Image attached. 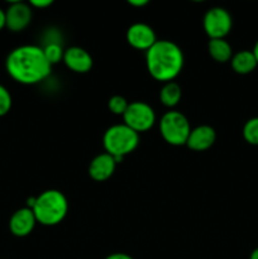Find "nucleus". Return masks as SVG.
I'll list each match as a JSON object with an SVG mask.
<instances>
[{"label":"nucleus","mask_w":258,"mask_h":259,"mask_svg":"<svg viewBox=\"0 0 258 259\" xmlns=\"http://www.w3.org/2000/svg\"><path fill=\"white\" fill-rule=\"evenodd\" d=\"M5 68L17 82L35 85L50 76L52 65L46 58L43 48L24 45L10 51L5 60Z\"/></svg>","instance_id":"1"},{"label":"nucleus","mask_w":258,"mask_h":259,"mask_svg":"<svg viewBox=\"0 0 258 259\" xmlns=\"http://www.w3.org/2000/svg\"><path fill=\"white\" fill-rule=\"evenodd\" d=\"M184 53L171 40H157L146 53L147 70L157 81L171 82L184 67Z\"/></svg>","instance_id":"2"},{"label":"nucleus","mask_w":258,"mask_h":259,"mask_svg":"<svg viewBox=\"0 0 258 259\" xmlns=\"http://www.w3.org/2000/svg\"><path fill=\"white\" fill-rule=\"evenodd\" d=\"M35 220L45 227H53L62 222L68 211V202L58 190H47L35 197L33 206Z\"/></svg>","instance_id":"3"},{"label":"nucleus","mask_w":258,"mask_h":259,"mask_svg":"<svg viewBox=\"0 0 258 259\" xmlns=\"http://www.w3.org/2000/svg\"><path fill=\"white\" fill-rule=\"evenodd\" d=\"M103 144L105 153L124 158L126 154L137 149L139 144V134L125 124H116L106 129L103 137Z\"/></svg>","instance_id":"4"},{"label":"nucleus","mask_w":258,"mask_h":259,"mask_svg":"<svg viewBox=\"0 0 258 259\" xmlns=\"http://www.w3.org/2000/svg\"><path fill=\"white\" fill-rule=\"evenodd\" d=\"M159 132L162 138L171 146H184L191 133V126L184 114L171 110L161 118Z\"/></svg>","instance_id":"5"},{"label":"nucleus","mask_w":258,"mask_h":259,"mask_svg":"<svg viewBox=\"0 0 258 259\" xmlns=\"http://www.w3.org/2000/svg\"><path fill=\"white\" fill-rule=\"evenodd\" d=\"M124 124L137 133L147 132L156 123V114L152 106L143 101L129 103L128 109L123 115Z\"/></svg>","instance_id":"6"},{"label":"nucleus","mask_w":258,"mask_h":259,"mask_svg":"<svg viewBox=\"0 0 258 259\" xmlns=\"http://www.w3.org/2000/svg\"><path fill=\"white\" fill-rule=\"evenodd\" d=\"M202 24L210 39H224L232 30L233 19L227 9L217 7L207 10Z\"/></svg>","instance_id":"7"},{"label":"nucleus","mask_w":258,"mask_h":259,"mask_svg":"<svg viewBox=\"0 0 258 259\" xmlns=\"http://www.w3.org/2000/svg\"><path fill=\"white\" fill-rule=\"evenodd\" d=\"M32 20V8L23 2L10 3L5 10V28L10 32H22Z\"/></svg>","instance_id":"8"},{"label":"nucleus","mask_w":258,"mask_h":259,"mask_svg":"<svg viewBox=\"0 0 258 259\" xmlns=\"http://www.w3.org/2000/svg\"><path fill=\"white\" fill-rule=\"evenodd\" d=\"M126 40L136 50L148 51L157 42L156 33L146 23H134L126 30Z\"/></svg>","instance_id":"9"},{"label":"nucleus","mask_w":258,"mask_h":259,"mask_svg":"<svg viewBox=\"0 0 258 259\" xmlns=\"http://www.w3.org/2000/svg\"><path fill=\"white\" fill-rule=\"evenodd\" d=\"M35 223L37 220L33 214V210L29 207H22L10 217L9 230L14 237L24 238L33 232Z\"/></svg>","instance_id":"10"},{"label":"nucleus","mask_w":258,"mask_h":259,"mask_svg":"<svg viewBox=\"0 0 258 259\" xmlns=\"http://www.w3.org/2000/svg\"><path fill=\"white\" fill-rule=\"evenodd\" d=\"M63 62L76 73H86L93 68V57L81 47H70L65 50Z\"/></svg>","instance_id":"11"},{"label":"nucleus","mask_w":258,"mask_h":259,"mask_svg":"<svg viewBox=\"0 0 258 259\" xmlns=\"http://www.w3.org/2000/svg\"><path fill=\"white\" fill-rule=\"evenodd\" d=\"M115 167L116 162L113 156L108 153H101L91 161L89 166V175L94 181L103 182L113 176Z\"/></svg>","instance_id":"12"},{"label":"nucleus","mask_w":258,"mask_h":259,"mask_svg":"<svg viewBox=\"0 0 258 259\" xmlns=\"http://www.w3.org/2000/svg\"><path fill=\"white\" fill-rule=\"evenodd\" d=\"M217 139V133L214 129L209 125H200L191 129L186 146L192 151L202 152L209 149Z\"/></svg>","instance_id":"13"},{"label":"nucleus","mask_w":258,"mask_h":259,"mask_svg":"<svg viewBox=\"0 0 258 259\" xmlns=\"http://www.w3.org/2000/svg\"><path fill=\"white\" fill-rule=\"evenodd\" d=\"M230 65H232L233 71L238 75H248L258 67L254 55L249 50L239 51L235 55H233Z\"/></svg>","instance_id":"14"},{"label":"nucleus","mask_w":258,"mask_h":259,"mask_svg":"<svg viewBox=\"0 0 258 259\" xmlns=\"http://www.w3.org/2000/svg\"><path fill=\"white\" fill-rule=\"evenodd\" d=\"M207 51L212 60L219 63L229 62L233 57L232 46L225 39H210Z\"/></svg>","instance_id":"15"},{"label":"nucleus","mask_w":258,"mask_h":259,"mask_svg":"<svg viewBox=\"0 0 258 259\" xmlns=\"http://www.w3.org/2000/svg\"><path fill=\"white\" fill-rule=\"evenodd\" d=\"M182 91L181 88H180L179 83L174 82H166L163 85V88L159 91V100L167 108H174L181 100Z\"/></svg>","instance_id":"16"},{"label":"nucleus","mask_w":258,"mask_h":259,"mask_svg":"<svg viewBox=\"0 0 258 259\" xmlns=\"http://www.w3.org/2000/svg\"><path fill=\"white\" fill-rule=\"evenodd\" d=\"M243 138L250 146H258V116L245 121L243 126Z\"/></svg>","instance_id":"17"},{"label":"nucleus","mask_w":258,"mask_h":259,"mask_svg":"<svg viewBox=\"0 0 258 259\" xmlns=\"http://www.w3.org/2000/svg\"><path fill=\"white\" fill-rule=\"evenodd\" d=\"M43 52H45L46 58H47L48 62L51 65H56V63L63 61V55H65V51L61 47L58 43H50V45L46 46L43 48Z\"/></svg>","instance_id":"18"},{"label":"nucleus","mask_w":258,"mask_h":259,"mask_svg":"<svg viewBox=\"0 0 258 259\" xmlns=\"http://www.w3.org/2000/svg\"><path fill=\"white\" fill-rule=\"evenodd\" d=\"M128 105L129 103L126 101V99L120 95L111 96L108 101L109 110L113 114H115V115H124L125 110L128 109Z\"/></svg>","instance_id":"19"},{"label":"nucleus","mask_w":258,"mask_h":259,"mask_svg":"<svg viewBox=\"0 0 258 259\" xmlns=\"http://www.w3.org/2000/svg\"><path fill=\"white\" fill-rule=\"evenodd\" d=\"M12 95L5 86L0 85V118L7 115L12 109Z\"/></svg>","instance_id":"20"},{"label":"nucleus","mask_w":258,"mask_h":259,"mask_svg":"<svg viewBox=\"0 0 258 259\" xmlns=\"http://www.w3.org/2000/svg\"><path fill=\"white\" fill-rule=\"evenodd\" d=\"M52 4V0H32V2H29L30 7L38 8V9H43V8H47Z\"/></svg>","instance_id":"21"},{"label":"nucleus","mask_w":258,"mask_h":259,"mask_svg":"<svg viewBox=\"0 0 258 259\" xmlns=\"http://www.w3.org/2000/svg\"><path fill=\"white\" fill-rule=\"evenodd\" d=\"M128 4L132 5V7L142 8L148 4V0H128Z\"/></svg>","instance_id":"22"},{"label":"nucleus","mask_w":258,"mask_h":259,"mask_svg":"<svg viewBox=\"0 0 258 259\" xmlns=\"http://www.w3.org/2000/svg\"><path fill=\"white\" fill-rule=\"evenodd\" d=\"M105 259H134V258H132L129 254H125V253H113V254L108 255Z\"/></svg>","instance_id":"23"},{"label":"nucleus","mask_w":258,"mask_h":259,"mask_svg":"<svg viewBox=\"0 0 258 259\" xmlns=\"http://www.w3.org/2000/svg\"><path fill=\"white\" fill-rule=\"evenodd\" d=\"M5 28V10L0 8V30Z\"/></svg>","instance_id":"24"},{"label":"nucleus","mask_w":258,"mask_h":259,"mask_svg":"<svg viewBox=\"0 0 258 259\" xmlns=\"http://www.w3.org/2000/svg\"><path fill=\"white\" fill-rule=\"evenodd\" d=\"M252 52H253V55H254L255 61H257V65H258V40L255 42V45H254V47H253Z\"/></svg>","instance_id":"25"},{"label":"nucleus","mask_w":258,"mask_h":259,"mask_svg":"<svg viewBox=\"0 0 258 259\" xmlns=\"http://www.w3.org/2000/svg\"><path fill=\"white\" fill-rule=\"evenodd\" d=\"M249 259H258V248H255V249L252 250V253H250L249 255Z\"/></svg>","instance_id":"26"}]
</instances>
